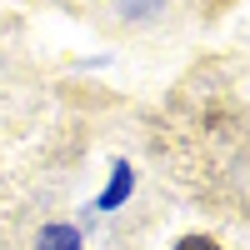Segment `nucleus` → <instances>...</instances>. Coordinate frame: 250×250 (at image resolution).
I'll use <instances>...</instances> for the list:
<instances>
[{
	"mask_svg": "<svg viewBox=\"0 0 250 250\" xmlns=\"http://www.w3.org/2000/svg\"><path fill=\"white\" fill-rule=\"evenodd\" d=\"M40 250H80V235L70 225H45L40 230Z\"/></svg>",
	"mask_w": 250,
	"mask_h": 250,
	"instance_id": "nucleus-2",
	"label": "nucleus"
},
{
	"mask_svg": "<svg viewBox=\"0 0 250 250\" xmlns=\"http://www.w3.org/2000/svg\"><path fill=\"white\" fill-rule=\"evenodd\" d=\"M175 250H220V245L205 240V235H185V240H175Z\"/></svg>",
	"mask_w": 250,
	"mask_h": 250,
	"instance_id": "nucleus-3",
	"label": "nucleus"
},
{
	"mask_svg": "<svg viewBox=\"0 0 250 250\" xmlns=\"http://www.w3.org/2000/svg\"><path fill=\"white\" fill-rule=\"evenodd\" d=\"M130 180H135V175H130V165L120 160V165H115V180H110V190L95 200V210H115V205H120L125 195H130Z\"/></svg>",
	"mask_w": 250,
	"mask_h": 250,
	"instance_id": "nucleus-1",
	"label": "nucleus"
}]
</instances>
